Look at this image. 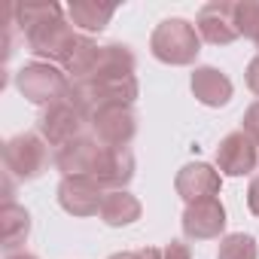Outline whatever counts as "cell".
<instances>
[{
  "label": "cell",
  "mask_w": 259,
  "mask_h": 259,
  "mask_svg": "<svg viewBox=\"0 0 259 259\" xmlns=\"http://www.w3.org/2000/svg\"><path fill=\"white\" fill-rule=\"evenodd\" d=\"M67 10L58 4H19L13 7L16 25L25 34L28 52L49 64H64L73 52V43L79 34H73V25L64 19Z\"/></svg>",
  "instance_id": "6da1fadb"
},
{
  "label": "cell",
  "mask_w": 259,
  "mask_h": 259,
  "mask_svg": "<svg viewBox=\"0 0 259 259\" xmlns=\"http://www.w3.org/2000/svg\"><path fill=\"white\" fill-rule=\"evenodd\" d=\"M141 95V82L138 76H95V79H82V82H70L67 101L85 116L92 119L98 110L113 107V104H135Z\"/></svg>",
  "instance_id": "7a4b0ae2"
},
{
  "label": "cell",
  "mask_w": 259,
  "mask_h": 259,
  "mask_svg": "<svg viewBox=\"0 0 259 259\" xmlns=\"http://www.w3.org/2000/svg\"><path fill=\"white\" fill-rule=\"evenodd\" d=\"M150 52L162 64H171V67L195 64V58L201 52L198 28L186 19H165L162 25H156L153 37H150Z\"/></svg>",
  "instance_id": "3957f363"
},
{
  "label": "cell",
  "mask_w": 259,
  "mask_h": 259,
  "mask_svg": "<svg viewBox=\"0 0 259 259\" xmlns=\"http://www.w3.org/2000/svg\"><path fill=\"white\" fill-rule=\"evenodd\" d=\"M16 89L31 101V104H40V107H52L58 101L67 98L70 92V76L49 64V61H31L25 67L16 70Z\"/></svg>",
  "instance_id": "277c9868"
},
{
  "label": "cell",
  "mask_w": 259,
  "mask_h": 259,
  "mask_svg": "<svg viewBox=\"0 0 259 259\" xmlns=\"http://www.w3.org/2000/svg\"><path fill=\"white\" fill-rule=\"evenodd\" d=\"M4 168L10 177L22 183L43 177V171L49 168V144L34 132H22L10 138L4 144Z\"/></svg>",
  "instance_id": "5b68a950"
},
{
  "label": "cell",
  "mask_w": 259,
  "mask_h": 259,
  "mask_svg": "<svg viewBox=\"0 0 259 259\" xmlns=\"http://www.w3.org/2000/svg\"><path fill=\"white\" fill-rule=\"evenodd\" d=\"M85 125H89V119L64 98V101H58V104H52V107H46L40 113V119H37V135L49 147L61 150V147L85 138Z\"/></svg>",
  "instance_id": "8992f818"
},
{
  "label": "cell",
  "mask_w": 259,
  "mask_h": 259,
  "mask_svg": "<svg viewBox=\"0 0 259 259\" xmlns=\"http://www.w3.org/2000/svg\"><path fill=\"white\" fill-rule=\"evenodd\" d=\"M92 138L101 141L104 147H128L138 135V113L132 104H113L98 110L89 119Z\"/></svg>",
  "instance_id": "52a82bcc"
},
{
  "label": "cell",
  "mask_w": 259,
  "mask_h": 259,
  "mask_svg": "<svg viewBox=\"0 0 259 259\" xmlns=\"http://www.w3.org/2000/svg\"><path fill=\"white\" fill-rule=\"evenodd\" d=\"M259 168V144L247 132H232L217 147V171L226 177H247Z\"/></svg>",
  "instance_id": "ba28073f"
},
{
  "label": "cell",
  "mask_w": 259,
  "mask_h": 259,
  "mask_svg": "<svg viewBox=\"0 0 259 259\" xmlns=\"http://www.w3.org/2000/svg\"><path fill=\"white\" fill-rule=\"evenodd\" d=\"M104 189L95 177H61L58 183V204L70 217H95L104 201Z\"/></svg>",
  "instance_id": "9c48e42d"
},
{
  "label": "cell",
  "mask_w": 259,
  "mask_h": 259,
  "mask_svg": "<svg viewBox=\"0 0 259 259\" xmlns=\"http://www.w3.org/2000/svg\"><path fill=\"white\" fill-rule=\"evenodd\" d=\"M220 186H223V174L213 165H207V162H189L174 177V189H177V195L186 204L217 198L220 195Z\"/></svg>",
  "instance_id": "30bf717a"
},
{
  "label": "cell",
  "mask_w": 259,
  "mask_h": 259,
  "mask_svg": "<svg viewBox=\"0 0 259 259\" xmlns=\"http://www.w3.org/2000/svg\"><path fill=\"white\" fill-rule=\"evenodd\" d=\"M180 226H183V235L189 241H213L226 232V207H223L220 198L186 204V210L180 217Z\"/></svg>",
  "instance_id": "8fae6325"
},
{
  "label": "cell",
  "mask_w": 259,
  "mask_h": 259,
  "mask_svg": "<svg viewBox=\"0 0 259 259\" xmlns=\"http://www.w3.org/2000/svg\"><path fill=\"white\" fill-rule=\"evenodd\" d=\"M195 28H198V37L210 46H229L241 37L238 28H235V4H229V0L204 4L198 10Z\"/></svg>",
  "instance_id": "7c38bea8"
},
{
  "label": "cell",
  "mask_w": 259,
  "mask_h": 259,
  "mask_svg": "<svg viewBox=\"0 0 259 259\" xmlns=\"http://www.w3.org/2000/svg\"><path fill=\"white\" fill-rule=\"evenodd\" d=\"M92 177L101 183L104 192L125 189L135 180V153H132V147H104Z\"/></svg>",
  "instance_id": "4fadbf2b"
},
{
  "label": "cell",
  "mask_w": 259,
  "mask_h": 259,
  "mask_svg": "<svg viewBox=\"0 0 259 259\" xmlns=\"http://www.w3.org/2000/svg\"><path fill=\"white\" fill-rule=\"evenodd\" d=\"M101 150H104V144L95 141L92 135H85V138H79V141H73V144L55 150L52 162H55V168L61 171V177H82V174L92 177Z\"/></svg>",
  "instance_id": "5bb4252c"
},
{
  "label": "cell",
  "mask_w": 259,
  "mask_h": 259,
  "mask_svg": "<svg viewBox=\"0 0 259 259\" xmlns=\"http://www.w3.org/2000/svg\"><path fill=\"white\" fill-rule=\"evenodd\" d=\"M189 85H192L195 101H198V104H204V107H226V104L232 101V95H235L232 79H229L220 67H210V64L195 67V70H192Z\"/></svg>",
  "instance_id": "9a60e30c"
},
{
  "label": "cell",
  "mask_w": 259,
  "mask_h": 259,
  "mask_svg": "<svg viewBox=\"0 0 259 259\" xmlns=\"http://www.w3.org/2000/svg\"><path fill=\"white\" fill-rule=\"evenodd\" d=\"M28 235H31V213L16 201H4V207H0V247L7 253H19Z\"/></svg>",
  "instance_id": "2e32d148"
},
{
  "label": "cell",
  "mask_w": 259,
  "mask_h": 259,
  "mask_svg": "<svg viewBox=\"0 0 259 259\" xmlns=\"http://www.w3.org/2000/svg\"><path fill=\"white\" fill-rule=\"evenodd\" d=\"M141 201L128 192V189H113V192H107L104 195V201H101V210H98V217H101V223L104 226H113V229H122V226H132V223H138L141 220Z\"/></svg>",
  "instance_id": "e0dca14e"
},
{
  "label": "cell",
  "mask_w": 259,
  "mask_h": 259,
  "mask_svg": "<svg viewBox=\"0 0 259 259\" xmlns=\"http://www.w3.org/2000/svg\"><path fill=\"white\" fill-rule=\"evenodd\" d=\"M101 52L104 46H98L92 37H76L73 43V52L67 55V61L61 64V70L70 76V82H82V79H92L98 73V64H101Z\"/></svg>",
  "instance_id": "ac0fdd59"
},
{
  "label": "cell",
  "mask_w": 259,
  "mask_h": 259,
  "mask_svg": "<svg viewBox=\"0 0 259 259\" xmlns=\"http://www.w3.org/2000/svg\"><path fill=\"white\" fill-rule=\"evenodd\" d=\"M113 16H116V7H110V4H92V0H73V4H67V22L73 28L89 31V34L104 31Z\"/></svg>",
  "instance_id": "d6986e66"
},
{
  "label": "cell",
  "mask_w": 259,
  "mask_h": 259,
  "mask_svg": "<svg viewBox=\"0 0 259 259\" xmlns=\"http://www.w3.org/2000/svg\"><path fill=\"white\" fill-rule=\"evenodd\" d=\"M135 70H138V58H135L132 46H125V43H107L104 52H101V64H98L95 76H135Z\"/></svg>",
  "instance_id": "ffe728a7"
},
{
  "label": "cell",
  "mask_w": 259,
  "mask_h": 259,
  "mask_svg": "<svg viewBox=\"0 0 259 259\" xmlns=\"http://www.w3.org/2000/svg\"><path fill=\"white\" fill-rule=\"evenodd\" d=\"M217 259H259L256 238L247 235V232H232V235H226V238L220 241Z\"/></svg>",
  "instance_id": "44dd1931"
},
{
  "label": "cell",
  "mask_w": 259,
  "mask_h": 259,
  "mask_svg": "<svg viewBox=\"0 0 259 259\" xmlns=\"http://www.w3.org/2000/svg\"><path fill=\"white\" fill-rule=\"evenodd\" d=\"M235 28L241 37L259 46V0H241L235 4Z\"/></svg>",
  "instance_id": "7402d4cb"
},
{
  "label": "cell",
  "mask_w": 259,
  "mask_h": 259,
  "mask_svg": "<svg viewBox=\"0 0 259 259\" xmlns=\"http://www.w3.org/2000/svg\"><path fill=\"white\" fill-rule=\"evenodd\" d=\"M241 132H247V135L259 144V101L247 107V113H244V119H241Z\"/></svg>",
  "instance_id": "603a6c76"
},
{
  "label": "cell",
  "mask_w": 259,
  "mask_h": 259,
  "mask_svg": "<svg viewBox=\"0 0 259 259\" xmlns=\"http://www.w3.org/2000/svg\"><path fill=\"white\" fill-rule=\"evenodd\" d=\"M110 259H162V250H159V247H141V250H122V253H113Z\"/></svg>",
  "instance_id": "cb8c5ba5"
},
{
  "label": "cell",
  "mask_w": 259,
  "mask_h": 259,
  "mask_svg": "<svg viewBox=\"0 0 259 259\" xmlns=\"http://www.w3.org/2000/svg\"><path fill=\"white\" fill-rule=\"evenodd\" d=\"M162 259H192V250L186 241H168V247L162 250Z\"/></svg>",
  "instance_id": "d4e9b609"
},
{
  "label": "cell",
  "mask_w": 259,
  "mask_h": 259,
  "mask_svg": "<svg viewBox=\"0 0 259 259\" xmlns=\"http://www.w3.org/2000/svg\"><path fill=\"white\" fill-rule=\"evenodd\" d=\"M244 79H247V89L253 92V95H259V55L247 64V73H244Z\"/></svg>",
  "instance_id": "484cf974"
},
{
  "label": "cell",
  "mask_w": 259,
  "mask_h": 259,
  "mask_svg": "<svg viewBox=\"0 0 259 259\" xmlns=\"http://www.w3.org/2000/svg\"><path fill=\"white\" fill-rule=\"evenodd\" d=\"M247 207H250V213L259 217V174L250 180V189H247Z\"/></svg>",
  "instance_id": "4316f807"
},
{
  "label": "cell",
  "mask_w": 259,
  "mask_h": 259,
  "mask_svg": "<svg viewBox=\"0 0 259 259\" xmlns=\"http://www.w3.org/2000/svg\"><path fill=\"white\" fill-rule=\"evenodd\" d=\"M7 259H37L34 253H25V250H19V253H7Z\"/></svg>",
  "instance_id": "83f0119b"
}]
</instances>
